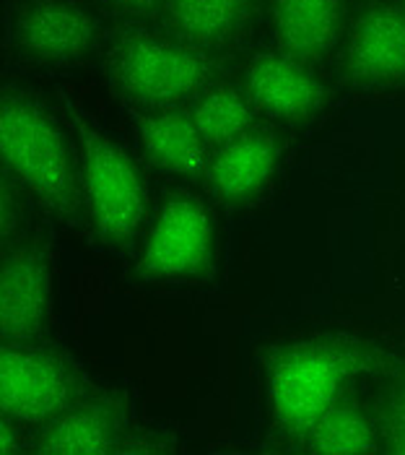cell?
I'll return each instance as SVG.
<instances>
[{
  "instance_id": "cell-19",
  "label": "cell",
  "mask_w": 405,
  "mask_h": 455,
  "mask_svg": "<svg viewBox=\"0 0 405 455\" xmlns=\"http://www.w3.org/2000/svg\"><path fill=\"white\" fill-rule=\"evenodd\" d=\"M0 451L5 455H13L21 451V445H19V435H16V427H13V419L8 417V419H3V427H0Z\"/></svg>"
},
{
  "instance_id": "cell-12",
  "label": "cell",
  "mask_w": 405,
  "mask_h": 455,
  "mask_svg": "<svg viewBox=\"0 0 405 455\" xmlns=\"http://www.w3.org/2000/svg\"><path fill=\"white\" fill-rule=\"evenodd\" d=\"M275 156V140L263 133H242L218 148L210 164V180L224 198L244 201L268 182Z\"/></svg>"
},
{
  "instance_id": "cell-3",
  "label": "cell",
  "mask_w": 405,
  "mask_h": 455,
  "mask_svg": "<svg viewBox=\"0 0 405 455\" xmlns=\"http://www.w3.org/2000/svg\"><path fill=\"white\" fill-rule=\"evenodd\" d=\"M112 73L128 97L151 107L177 105L201 92L208 78L198 52L151 35L120 42L112 55Z\"/></svg>"
},
{
  "instance_id": "cell-2",
  "label": "cell",
  "mask_w": 405,
  "mask_h": 455,
  "mask_svg": "<svg viewBox=\"0 0 405 455\" xmlns=\"http://www.w3.org/2000/svg\"><path fill=\"white\" fill-rule=\"evenodd\" d=\"M81 180L86 206L104 243H125L143 221L146 190L128 154L91 128H81Z\"/></svg>"
},
{
  "instance_id": "cell-21",
  "label": "cell",
  "mask_w": 405,
  "mask_h": 455,
  "mask_svg": "<svg viewBox=\"0 0 405 455\" xmlns=\"http://www.w3.org/2000/svg\"><path fill=\"white\" fill-rule=\"evenodd\" d=\"M401 424L405 427V395H403V421H401Z\"/></svg>"
},
{
  "instance_id": "cell-15",
  "label": "cell",
  "mask_w": 405,
  "mask_h": 455,
  "mask_svg": "<svg viewBox=\"0 0 405 455\" xmlns=\"http://www.w3.org/2000/svg\"><path fill=\"white\" fill-rule=\"evenodd\" d=\"M112 419L99 406H81L60 414L42 432L36 451L47 455H97L112 445Z\"/></svg>"
},
{
  "instance_id": "cell-14",
  "label": "cell",
  "mask_w": 405,
  "mask_h": 455,
  "mask_svg": "<svg viewBox=\"0 0 405 455\" xmlns=\"http://www.w3.org/2000/svg\"><path fill=\"white\" fill-rule=\"evenodd\" d=\"M250 0H167L169 21L185 39L198 44H224L239 32Z\"/></svg>"
},
{
  "instance_id": "cell-8",
  "label": "cell",
  "mask_w": 405,
  "mask_h": 455,
  "mask_svg": "<svg viewBox=\"0 0 405 455\" xmlns=\"http://www.w3.org/2000/svg\"><path fill=\"white\" fill-rule=\"evenodd\" d=\"M348 70L356 81H405V13L374 8L353 29L348 42Z\"/></svg>"
},
{
  "instance_id": "cell-17",
  "label": "cell",
  "mask_w": 405,
  "mask_h": 455,
  "mask_svg": "<svg viewBox=\"0 0 405 455\" xmlns=\"http://www.w3.org/2000/svg\"><path fill=\"white\" fill-rule=\"evenodd\" d=\"M193 123L205 146H224L247 131L250 102L236 89H213L198 102Z\"/></svg>"
},
{
  "instance_id": "cell-11",
  "label": "cell",
  "mask_w": 405,
  "mask_h": 455,
  "mask_svg": "<svg viewBox=\"0 0 405 455\" xmlns=\"http://www.w3.org/2000/svg\"><path fill=\"white\" fill-rule=\"evenodd\" d=\"M340 0H273V29L294 60H317L336 44Z\"/></svg>"
},
{
  "instance_id": "cell-10",
  "label": "cell",
  "mask_w": 405,
  "mask_h": 455,
  "mask_svg": "<svg viewBox=\"0 0 405 455\" xmlns=\"http://www.w3.org/2000/svg\"><path fill=\"white\" fill-rule=\"evenodd\" d=\"M247 89L252 102L283 120H304L322 105L320 81L294 58L260 55L247 68Z\"/></svg>"
},
{
  "instance_id": "cell-13",
  "label": "cell",
  "mask_w": 405,
  "mask_h": 455,
  "mask_svg": "<svg viewBox=\"0 0 405 455\" xmlns=\"http://www.w3.org/2000/svg\"><path fill=\"white\" fill-rule=\"evenodd\" d=\"M140 139L151 159L169 172H195L205 159V140L198 133L193 117L179 112H162L146 117Z\"/></svg>"
},
{
  "instance_id": "cell-20",
  "label": "cell",
  "mask_w": 405,
  "mask_h": 455,
  "mask_svg": "<svg viewBox=\"0 0 405 455\" xmlns=\"http://www.w3.org/2000/svg\"><path fill=\"white\" fill-rule=\"evenodd\" d=\"M115 5H120V8H131V11H138V8H146V5H151L154 0H112Z\"/></svg>"
},
{
  "instance_id": "cell-5",
  "label": "cell",
  "mask_w": 405,
  "mask_h": 455,
  "mask_svg": "<svg viewBox=\"0 0 405 455\" xmlns=\"http://www.w3.org/2000/svg\"><path fill=\"white\" fill-rule=\"evenodd\" d=\"M66 367L47 351L11 344L0 356V406L3 417L13 421H36L55 417L68 401Z\"/></svg>"
},
{
  "instance_id": "cell-7",
  "label": "cell",
  "mask_w": 405,
  "mask_h": 455,
  "mask_svg": "<svg viewBox=\"0 0 405 455\" xmlns=\"http://www.w3.org/2000/svg\"><path fill=\"white\" fill-rule=\"evenodd\" d=\"M52 302V276L44 255L32 245L11 247L0 276V328L11 341L34 339Z\"/></svg>"
},
{
  "instance_id": "cell-1",
  "label": "cell",
  "mask_w": 405,
  "mask_h": 455,
  "mask_svg": "<svg viewBox=\"0 0 405 455\" xmlns=\"http://www.w3.org/2000/svg\"><path fill=\"white\" fill-rule=\"evenodd\" d=\"M0 151L8 170L34 196L60 211L75 209V185L60 128L27 97H3Z\"/></svg>"
},
{
  "instance_id": "cell-16",
  "label": "cell",
  "mask_w": 405,
  "mask_h": 455,
  "mask_svg": "<svg viewBox=\"0 0 405 455\" xmlns=\"http://www.w3.org/2000/svg\"><path fill=\"white\" fill-rule=\"evenodd\" d=\"M371 427L356 409L333 406L309 427V451L325 455H359L371 451Z\"/></svg>"
},
{
  "instance_id": "cell-4",
  "label": "cell",
  "mask_w": 405,
  "mask_h": 455,
  "mask_svg": "<svg viewBox=\"0 0 405 455\" xmlns=\"http://www.w3.org/2000/svg\"><path fill=\"white\" fill-rule=\"evenodd\" d=\"M345 367L328 349H299L283 356L270 375L273 414L289 429H309L336 406Z\"/></svg>"
},
{
  "instance_id": "cell-9",
  "label": "cell",
  "mask_w": 405,
  "mask_h": 455,
  "mask_svg": "<svg viewBox=\"0 0 405 455\" xmlns=\"http://www.w3.org/2000/svg\"><path fill=\"white\" fill-rule=\"evenodd\" d=\"M16 39L36 60H75L89 50L94 24L70 3L42 0L21 13Z\"/></svg>"
},
{
  "instance_id": "cell-6",
  "label": "cell",
  "mask_w": 405,
  "mask_h": 455,
  "mask_svg": "<svg viewBox=\"0 0 405 455\" xmlns=\"http://www.w3.org/2000/svg\"><path fill=\"white\" fill-rule=\"evenodd\" d=\"M213 224L193 198H177L156 216L146 240L143 266L154 276H190L210 255Z\"/></svg>"
},
{
  "instance_id": "cell-18",
  "label": "cell",
  "mask_w": 405,
  "mask_h": 455,
  "mask_svg": "<svg viewBox=\"0 0 405 455\" xmlns=\"http://www.w3.org/2000/svg\"><path fill=\"white\" fill-rule=\"evenodd\" d=\"M19 221V204L11 185H3V235H11Z\"/></svg>"
}]
</instances>
